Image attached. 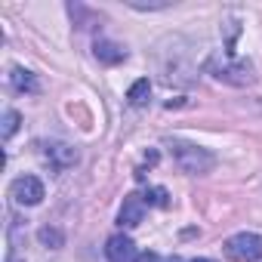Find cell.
<instances>
[{
	"label": "cell",
	"mask_w": 262,
	"mask_h": 262,
	"mask_svg": "<svg viewBox=\"0 0 262 262\" xmlns=\"http://www.w3.org/2000/svg\"><path fill=\"white\" fill-rule=\"evenodd\" d=\"M210 74L216 80H225V83H234V86H247L253 83V65L247 59H234L231 53H222V56H213L207 62Z\"/></svg>",
	"instance_id": "obj_1"
},
{
	"label": "cell",
	"mask_w": 262,
	"mask_h": 262,
	"mask_svg": "<svg viewBox=\"0 0 262 262\" xmlns=\"http://www.w3.org/2000/svg\"><path fill=\"white\" fill-rule=\"evenodd\" d=\"M170 148H173V158H176V164H179L182 173L201 176V173H210V170L216 167V158H213L207 148H201V145H191V142H179V139H173Z\"/></svg>",
	"instance_id": "obj_2"
},
{
	"label": "cell",
	"mask_w": 262,
	"mask_h": 262,
	"mask_svg": "<svg viewBox=\"0 0 262 262\" xmlns=\"http://www.w3.org/2000/svg\"><path fill=\"white\" fill-rule=\"evenodd\" d=\"M225 256L234 259V262H256V259H262V234H253V231L231 234L225 241Z\"/></svg>",
	"instance_id": "obj_3"
},
{
	"label": "cell",
	"mask_w": 262,
	"mask_h": 262,
	"mask_svg": "<svg viewBox=\"0 0 262 262\" xmlns=\"http://www.w3.org/2000/svg\"><path fill=\"white\" fill-rule=\"evenodd\" d=\"M10 194H13V201L22 204V207H37V204L43 201V182H40L37 176H19V179L13 182Z\"/></svg>",
	"instance_id": "obj_4"
},
{
	"label": "cell",
	"mask_w": 262,
	"mask_h": 262,
	"mask_svg": "<svg viewBox=\"0 0 262 262\" xmlns=\"http://www.w3.org/2000/svg\"><path fill=\"white\" fill-rule=\"evenodd\" d=\"M145 219V201L139 194H126L123 204H120V213H117V222L123 228H136L139 222Z\"/></svg>",
	"instance_id": "obj_5"
},
{
	"label": "cell",
	"mask_w": 262,
	"mask_h": 262,
	"mask_svg": "<svg viewBox=\"0 0 262 262\" xmlns=\"http://www.w3.org/2000/svg\"><path fill=\"white\" fill-rule=\"evenodd\" d=\"M105 256H108V262H136V247L126 234H114L105 244Z\"/></svg>",
	"instance_id": "obj_6"
},
{
	"label": "cell",
	"mask_w": 262,
	"mask_h": 262,
	"mask_svg": "<svg viewBox=\"0 0 262 262\" xmlns=\"http://www.w3.org/2000/svg\"><path fill=\"white\" fill-rule=\"evenodd\" d=\"M47 161H50L56 170H68V167L77 164V151H74L71 145H65V142H50V145H47Z\"/></svg>",
	"instance_id": "obj_7"
},
{
	"label": "cell",
	"mask_w": 262,
	"mask_h": 262,
	"mask_svg": "<svg viewBox=\"0 0 262 262\" xmlns=\"http://www.w3.org/2000/svg\"><path fill=\"white\" fill-rule=\"evenodd\" d=\"M10 83H13V90H19V93H37L40 86H37V77L31 74V71H25V68H13L10 71Z\"/></svg>",
	"instance_id": "obj_8"
},
{
	"label": "cell",
	"mask_w": 262,
	"mask_h": 262,
	"mask_svg": "<svg viewBox=\"0 0 262 262\" xmlns=\"http://www.w3.org/2000/svg\"><path fill=\"white\" fill-rule=\"evenodd\" d=\"M123 56H126V50H120L117 43H108V40H99V43H96V59H99V62L114 65V62H120Z\"/></svg>",
	"instance_id": "obj_9"
},
{
	"label": "cell",
	"mask_w": 262,
	"mask_h": 262,
	"mask_svg": "<svg viewBox=\"0 0 262 262\" xmlns=\"http://www.w3.org/2000/svg\"><path fill=\"white\" fill-rule=\"evenodd\" d=\"M148 96H151V83H148V77H139L133 86L126 90L129 105H145V102H148Z\"/></svg>",
	"instance_id": "obj_10"
},
{
	"label": "cell",
	"mask_w": 262,
	"mask_h": 262,
	"mask_svg": "<svg viewBox=\"0 0 262 262\" xmlns=\"http://www.w3.org/2000/svg\"><path fill=\"white\" fill-rule=\"evenodd\" d=\"M142 201H145V207H170V191L164 185H155V188L145 191Z\"/></svg>",
	"instance_id": "obj_11"
},
{
	"label": "cell",
	"mask_w": 262,
	"mask_h": 262,
	"mask_svg": "<svg viewBox=\"0 0 262 262\" xmlns=\"http://www.w3.org/2000/svg\"><path fill=\"white\" fill-rule=\"evenodd\" d=\"M19 120H22V117H19V111H13V108H10V111H4V139H10L16 129H19Z\"/></svg>",
	"instance_id": "obj_12"
},
{
	"label": "cell",
	"mask_w": 262,
	"mask_h": 262,
	"mask_svg": "<svg viewBox=\"0 0 262 262\" xmlns=\"http://www.w3.org/2000/svg\"><path fill=\"white\" fill-rule=\"evenodd\" d=\"M136 262H182V259H179V256H167V259H161L158 253H139Z\"/></svg>",
	"instance_id": "obj_13"
},
{
	"label": "cell",
	"mask_w": 262,
	"mask_h": 262,
	"mask_svg": "<svg viewBox=\"0 0 262 262\" xmlns=\"http://www.w3.org/2000/svg\"><path fill=\"white\" fill-rule=\"evenodd\" d=\"M191 262H210V259H191Z\"/></svg>",
	"instance_id": "obj_14"
}]
</instances>
